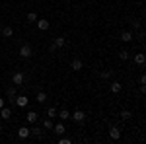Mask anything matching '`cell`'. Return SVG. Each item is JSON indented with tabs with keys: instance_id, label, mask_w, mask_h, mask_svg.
<instances>
[{
	"instance_id": "1",
	"label": "cell",
	"mask_w": 146,
	"mask_h": 144,
	"mask_svg": "<svg viewBox=\"0 0 146 144\" xmlns=\"http://www.w3.org/2000/svg\"><path fill=\"white\" fill-rule=\"evenodd\" d=\"M70 119L76 121V123H84V121H86V113H84L82 109H76L74 113H70Z\"/></svg>"
},
{
	"instance_id": "2",
	"label": "cell",
	"mask_w": 146,
	"mask_h": 144,
	"mask_svg": "<svg viewBox=\"0 0 146 144\" xmlns=\"http://www.w3.org/2000/svg\"><path fill=\"white\" fill-rule=\"evenodd\" d=\"M31 55H33V53H31V47H29L27 43L20 47V56H22V58H29Z\"/></svg>"
},
{
	"instance_id": "3",
	"label": "cell",
	"mask_w": 146,
	"mask_h": 144,
	"mask_svg": "<svg viewBox=\"0 0 146 144\" xmlns=\"http://www.w3.org/2000/svg\"><path fill=\"white\" fill-rule=\"evenodd\" d=\"M25 76H23V72H16L14 76H12V84H16V86H22Z\"/></svg>"
},
{
	"instance_id": "4",
	"label": "cell",
	"mask_w": 146,
	"mask_h": 144,
	"mask_svg": "<svg viewBox=\"0 0 146 144\" xmlns=\"http://www.w3.org/2000/svg\"><path fill=\"white\" fill-rule=\"evenodd\" d=\"M27 103H29L27 96H16V105L18 107H27Z\"/></svg>"
},
{
	"instance_id": "5",
	"label": "cell",
	"mask_w": 146,
	"mask_h": 144,
	"mask_svg": "<svg viewBox=\"0 0 146 144\" xmlns=\"http://www.w3.org/2000/svg\"><path fill=\"white\" fill-rule=\"evenodd\" d=\"M109 136H111V140H119L121 138V129L119 127H111L109 129Z\"/></svg>"
},
{
	"instance_id": "6",
	"label": "cell",
	"mask_w": 146,
	"mask_h": 144,
	"mask_svg": "<svg viewBox=\"0 0 146 144\" xmlns=\"http://www.w3.org/2000/svg\"><path fill=\"white\" fill-rule=\"evenodd\" d=\"M0 117H2L4 121H10V117H12V111L8 109V107H2V109H0Z\"/></svg>"
},
{
	"instance_id": "7",
	"label": "cell",
	"mask_w": 146,
	"mask_h": 144,
	"mask_svg": "<svg viewBox=\"0 0 146 144\" xmlns=\"http://www.w3.org/2000/svg\"><path fill=\"white\" fill-rule=\"evenodd\" d=\"M18 136L20 138H27L29 136V127H20L18 129Z\"/></svg>"
},
{
	"instance_id": "8",
	"label": "cell",
	"mask_w": 146,
	"mask_h": 144,
	"mask_svg": "<svg viewBox=\"0 0 146 144\" xmlns=\"http://www.w3.org/2000/svg\"><path fill=\"white\" fill-rule=\"evenodd\" d=\"M37 27H39V29H41V31H47V29H49V22H47V20H43V18H41V20H37Z\"/></svg>"
},
{
	"instance_id": "9",
	"label": "cell",
	"mask_w": 146,
	"mask_h": 144,
	"mask_svg": "<svg viewBox=\"0 0 146 144\" xmlns=\"http://www.w3.org/2000/svg\"><path fill=\"white\" fill-rule=\"evenodd\" d=\"M16 96H18V94H16V88H8V92H6V98H8L12 103H16Z\"/></svg>"
},
{
	"instance_id": "10",
	"label": "cell",
	"mask_w": 146,
	"mask_h": 144,
	"mask_svg": "<svg viewBox=\"0 0 146 144\" xmlns=\"http://www.w3.org/2000/svg\"><path fill=\"white\" fill-rule=\"evenodd\" d=\"M64 43H66V39H64V37H55L53 47H55V49H60V47H64Z\"/></svg>"
},
{
	"instance_id": "11",
	"label": "cell",
	"mask_w": 146,
	"mask_h": 144,
	"mask_svg": "<svg viewBox=\"0 0 146 144\" xmlns=\"http://www.w3.org/2000/svg\"><path fill=\"white\" fill-rule=\"evenodd\" d=\"M53 131H55L56 134H64L66 129H64V125H62V123H56V125H53Z\"/></svg>"
},
{
	"instance_id": "12",
	"label": "cell",
	"mask_w": 146,
	"mask_h": 144,
	"mask_svg": "<svg viewBox=\"0 0 146 144\" xmlns=\"http://www.w3.org/2000/svg\"><path fill=\"white\" fill-rule=\"evenodd\" d=\"M58 117H60V121H68V119H70V111L68 109H60L58 111Z\"/></svg>"
},
{
	"instance_id": "13",
	"label": "cell",
	"mask_w": 146,
	"mask_h": 144,
	"mask_svg": "<svg viewBox=\"0 0 146 144\" xmlns=\"http://www.w3.org/2000/svg\"><path fill=\"white\" fill-rule=\"evenodd\" d=\"M135 62H136V64H140V66H142V64L146 62V56L142 55V53H136V55H135Z\"/></svg>"
},
{
	"instance_id": "14",
	"label": "cell",
	"mask_w": 146,
	"mask_h": 144,
	"mask_svg": "<svg viewBox=\"0 0 146 144\" xmlns=\"http://www.w3.org/2000/svg\"><path fill=\"white\" fill-rule=\"evenodd\" d=\"M70 68H72V70H80V68H82V60H80V58H72Z\"/></svg>"
},
{
	"instance_id": "15",
	"label": "cell",
	"mask_w": 146,
	"mask_h": 144,
	"mask_svg": "<svg viewBox=\"0 0 146 144\" xmlns=\"http://www.w3.org/2000/svg\"><path fill=\"white\" fill-rule=\"evenodd\" d=\"M121 41H125V43L133 41V33H131V31H123V33H121Z\"/></svg>"
},
{
	"instance_id": "16",
	"label": "cell",
	"mask_w": 146,
	"mask_h": 144,
	"mask_svg": "<svg viewBox=\"0 0 146 144\" xmlns=\"http://www.w3.org/2000/svg\"><path fill=\"white\" fill-rule=\"evenodd\" d=\"M41 133H43V131H41L39 127H33V129H29V136H35V138H39V136H41Z\"/></svg>"
},
{
	"instance_id": "17",
	"label": "cell",
	"mask_w": 146,
	"mask_h": 144,
	"mask_svg": "<svg viewBox=\"0 0 146 144\" xmlns=\"http://www.w3.org/2000/svg\"><path fill=\"white\" fill-rule=\"evenodd\" d=\"M37 119H39V117H37L35 111H29V113H27V123H37Z\"/></svg>"
},
{
	"instance_id": "18",
	"label": "cell",
	"mask_w": 146,
	"mask_h": 144,
	"mask_svg": "<svg viewBox=\"0 0 146 144\" xmlns=\"http://www.w3.org/2000/svg\"><path fill=\"white\" fill-rule=\"evenodd\" d=\"M35 100H37V103H45V101H47V94H45V92H39Z\"/></svg>"
},
{
	"instance_id": "19",
	"label": "cell",
	"mask_w": 146,
	"mask_h": 144,
	"mask_svg": "<svg viewBox=\"0 0 146 144\" xmlns=\"http://www.w3.org/2000/svg\"><path fill=\"white\" fill-rule=\"evenodd\" d=\"M2 35H4V37H12V35H14V29H12L10 25H6V27L2 29Z\"/></svg>"
},
{
	"instance_id": "20",
	"label": "cell",
	"mask_w": 146,
	"mask_h": 144,
	"mask_svg": "<svg viewBox=\"0 0 146 144\" xmlns=\"http://www.w3.org/2000/svg\"><path fill=\"white\" fill-rule=\"evenodd\" d=\"M25 20H27L29 23H35V22H37V14H33V12H29V14L25 16Z\"/></svg>"
},
{
	"instance_id": "21",
	"label": "cell",
	"mask_w": 146,
	"mask_h": 144,
	"mask_svg": "<svg viewBox=\"0 0 146 144\" xmlns=\"http://www.w3.org/2000/svg\"><path fill=\"white\" fill-rule=\"evenodd\" d=\"M111 92L113 94H119V92H121V84H119V82H113L111 84Z\"/></svg>"
},
{
	"instance_id": "22",
	"label": "cell",
	"mask_w": 146,
	"mask_h": 144,
	"mask_svg": "<svg viewBox=\"0 0 146 144\" xmlns=\"http://www.w3.org/2000/svg\"><path fill=\"white\" fill-rule=\"evenodd\" d=\"M47 117H51V119H55V117H56V109H55V107H49V109H47Z\"/></svg>"
},
{
	"instance_id": "23",
	"label": "cell",
	"mask_w": 146,
	"mask_h": 144,
	"mask_svg": "<svg viewBox=\"0 0 146 144\" xmlns=\"http://www.w3.org/2000/svg\"><path fill=\"white\" fill-rule=\"evenodd\" d=\"M43 127H45V129H53V119H51V117H47L45 121H43Z\"/></svg>"
},
{
	"instance_id": "24",
	"label": "cell",
	"mask_w": 146,
	"mask_h": 144,
	"mask_svg": "<svg viewBox=\"0 0 146 144\" xmlns=\"http://www.w3.org/2000/svg\"><path fill=\"white\" fill-rule=\"evenodd\" d=\"M111 78V70H103L101 72V80H109Z\"/></svg>"
},
{
	"instance_id": "25",
	"label": "cell",
	"mask_w": 146,
	"mask_h": 144,
	"mask_svg": "<svg viewBox=\"0 0 146 144\" xmlns=\"http://www.w3.org/2000/svg\"><path fill=\"white\" fill-rule=\"evenodd\" d=\"M119 115H121L123 119H129V117H131L133 113H131V111H129V109H123V111H121V113H119Z\"/></svg>"
},
{
	"instance_id": "26",
	"label": "cell",
	"mask_w": 146,
	"mask_h": 144,
	"mask_svg": "<svg viewBox=\"0 0 146 144\" xmlns=\"http://www.w3.org/2000/svg\"><path fill=\"white\" fill-rule=\"evenodd\" d=\"M119 56H121V60H127L129 58V51H119Z\"/></svg>"
},
{
	"instance_id": "27",
	"label": "cell",
	"mask_w": 146,
	"mask_h": 144,
	"mask_svg": "<svg viewBox=\"0 0 146 144\" xmlns=\"http://www.w3.org/2000/svg\"><path fill=\"white\" fill-rule=\"evenodd\" d=\"M70 142V138H60V140H58V144H68Z\"/></svg>"
},
{
	"instance_id": "28",
	"label": "cell",
	"mask_w": 146,
	"mask_h": 144,
	"mask_svg": "<svg viewBox=\"0 0 146 144\" xmlns=\"http://www.w3.org/2000/svg\"><path fill=\"white\" fill-rule=\"evenodd\" d=\"M2 107H4V100L0 98V109H2Z\"/></svg>"
},
{
	"instance_id": "29",
	"label": "cell",
	"mask_w": 146,
	"mask_h": 144,
	"mask_svg": "<svg viewBox=\"0 0 146 144\" xmlns=\"http://www.w3.org/2000/svg\"><path fill=\"white\" fill-rule=\"evenodd\" d=\"M0 131H2V125H0Z\"/></svg>"
},
{
	"instance_id": "30",
	"label": "cell",
	"mask_w": 146,
	"mask_h": 144,
	"mask_svg": "<svg viewBox=\"0 0 146 144\" xmlns=\"http://www.w3.org/2000/svg\"><path fill=\"white\" fill-rule=\"evenodd\" d=\"M0 142H2V138H0Z\"/></svg>"
}]
</instances>
